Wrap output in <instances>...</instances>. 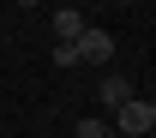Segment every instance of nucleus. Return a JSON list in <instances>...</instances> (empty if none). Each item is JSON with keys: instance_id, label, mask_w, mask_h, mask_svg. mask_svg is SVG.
<instances>
[{"instance_id": "6", "label": "nucleus", "mask_w": 156, "mask_h": 138, "mask_svg": "<svg viewBox=\"0 0 156 138\" xmlns=\"http://www.w3.org/2000/svg\"><path fill=\"white\" fill-rule=\"evenodd\" d=\"M102 132H108V126H102L96 114H90V120H78V126H72V138H102Z\"/></svg>"}, {"instance_id": "8", "label": "nucleus", "mask_w": 156, "mask_h": 138, "mask_svg": "<svg viewBox=\"0 0 156 138\" xmlns=\"http://www.w3.org/2000/svg\"><path fill=\"white\" fill-rule=\"evenodd\" d=\"M102 138H120V132H114V126H108V132H102Z\"/></svg>"}, {"instance_id": "2", "label": "nucleus", "mask_w": 156, "mask_h": 138, "mask_svg": "<svg viewBox=\"0 0 156 138\" xmlns=\"http://www.w3.org/2000/svg\"><path fill=\"white\" fill-rule=\"evenodd\" d=\"M72 48H78V66H108V60H114V36H108V30H84Z\"/></svg>"}, {"instance_id": "4", "label": "nucleus", "mask_w": 156, "mask_h": 138, "mask_svg": "<svg viewBox=\"0 0 156 138\" xmlns=\"http://www.w3.org/2000/svg\"><path fill=\"white\" fill-rule=\"evenodd\" d=\"M84 30H90V24H84V12H78V6H60L54 18H48V36H54V42H78Z\"/></svg>"}, {"instance_id": "9", "label": "nucleus", "mask_w": 156, "mask_h": 138, "mask_svg": "<svg viewBox=\"0 0 156 138\" xmlns=\"http://www.w3.org/2000/svg\"><path fill=\"white\" fill-rule=\"evenodd\" d=\"M144 6H150V0H144Z\"/></svg>"}, {"instance_id": "7", "label": "nucleus", "mask_w": 156, "mask_h": 138, "mask_svg": "<svg viewBox=\"0 0 156 138\" xmlns=\"http://www.w3.org/2000/svg\"><path fill=\"white\" fill-rule=\"evenodd\" d=\"M18 6H42V0H18Z\"/></svg>"}, {"instance_id": "1", "label": "nucleus", "mask_w": 156, "mask_h": 138, "mask_svg": "<svg viewBox=\"0 0 156 138\" xmlns=\"http://www.w3.org/2000/svg\"><path fill=\"white\" fill-rule=\"evenodd\" d=\"M114 132H120V138H150V132H156V102H150V96L120 102V108H114Z\"/></svg>"}, {"instance_id": "5", "label": "nucleus", "mask_w": 156, "mask_h": 138, "mask_svg": "<svg viewBox=\"0 0 156 138\" xmlns=\"http://www.w3.org/2000/svg\"><path fill=\"white\" fill-rule=\"evenodd\" d=\"M54 66H60V72H72V66H78V48H72V42H54Z\"/></svg>"}, {"instance_id": "3", "label": "nucleus", "mask_w": 156, "mask_h": 138, "mask_svg": "<svg viewBox=\"0 0 156 138\" xmlns=\"http://www.w3.org/2000/svg\"><path fill=\"white\" fill-rule=\"evenodd\" d=\"M132 96H138V90H132V78H120V72H102V78H96V102L108 108V114H114L120 102H132Z\"/></svg>"}]
</instances>
